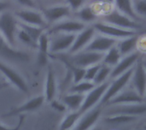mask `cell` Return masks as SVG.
<instances>
[{
    "label": "cell",
    "mask_w": 146,
    "mask_h": 130,
    "mask_svg": "<svg viewBox=\"0 0 146 130\" xmlns=\"http://www.w3.org/2000/svg\"><path fill=\"white\" fill-rule=\"evenodd\" d=\"M21 49L11 46L0 34V60L12 66L29 64L33 60V54Z\"/></svg>",
    "instance_id": "cell-1"
},
{
    "label": "cell",
    "mask_w": 146,
    "mask_h": 130,
    "mask_svg": "<svg viewBox=\"0 0 146 130\" xmlns=\"http://www.w3.org/2000/svg\"><path fill=\"white\" fill-rule=\"evenodd\" d=\"M100 20L122 29L138 32L140 33L146 32V23L138 21L114 9L107 14L102 16Z\"/></svg>",
    "instance_id": "cell-2"
},
{
    "label": "cell",
    "mask_w": 146,
    "mask_h": 130,
    "mask_svg": "<svg viewBox=\"0 0 146 130\" xmlns=\"http://www.w3.org/2000/svg\"><path fill=\"white\" fill-rule=\"evenodd\" d=\"M56 57L64 60L63 61L67 65L86 69L92 66L102 63L104 57V54L83 50L76 54H65L58 55Z\"/></svg>",
    "instance_id": "cell-3"
},
{
    "label": "cell",
    "mask_w": 146,
    "mask_h": 130,
    "mask_svg": "<svg viewBox=\"0 0 146 130\" xmlns=\"http://www.w3.org/2000/svg\"><path fill=\"white\" fill-rule=\"evenodd\" d=\"M18 29L19 21L14 14V9L0 14V34L11 46L15 48H17L15 37Z\"/></svg>",
    "instance_id": "cell-4"
},
{
    "label": "cell",
    "mask_w": 146,
    "mask_h": 130,
    "mask_svg": "<svg viewBox=\"0 0 146 130\" xmlns=\"http://www.w3.org/2000/svg\"><path fill=\"white\" fill-rule=\"evenodd\" d=\"M14 14L19 23L47 29L48 25L41 9L35 8H15Z\"/></svg>",
    "instance_id": "cell-5"
},
{
    "label": "cell",
    "mask_w": 146,
    "mask_h": 130,
    "mask_svg": "<svg viewBox=\"0 0 146 130\" xmlns=\"http://www.w3.org/2000/svg\"><path fill=\"white\" fill-rule=\"evenodd\" d=\"M50 35V56H58L68 54L70 50L76 34L54 33Z\"/></svg>",
    "instance_id": "cell-6"
},
{
    "label": "cell",
    "mask_w": 146,
    "mask_h": 130,
    "mask_svg": "<svg viewBox=\"0 0 146 130\" xmlns=\"http://www.w3.org/2000/svg\"><path fill=\"white\" fill-rule=\"evenodd\" d=\"M40 9L45 19L48 27L62 20L73 17L74 15V12L65 3L50 4Z\"/></svg>",
    "instance_id": "cell-7"
},
{
    "label": "cell",
    "mask_w": 146,
    "mask_h": 130,
    "mask_svg": "<svg viewBox=\"0 0 146 130\" xmlns=\"http://www.w3.org/2000/svg\"><path fill=\"white\" fill-rule=\"evenodd\" d=\"M127 115L140 118L146 115V101L138 104L108 106L104 108L103 116Z\"/></svg>",
    "instance_id": "cell-8"
},
{
    "label": "cell",
    "mask_w": 146,
    "mask_h": 130,
    "mask_svg": "<svg viewBox=\"0 0 146 130\" xmlns=\"http://www.w3.org/2000/svg\"><path fill=\"white\" fill-rule=\"evenodd\" d=\"M133 72V68L129 70L128 72H125L124 74L119 76L118 77L110 80L109 88L101 101L100 106H106L111 99H113L120 92H121L123 89H125L127 86H129Z\"/></svg>",
    "instance_id": "cell-9"
},
{
    "label": "cell",
    "mask_w": 146,
    "mask_h": 130,
    "mask_svg": "<svg viewBox=\"0 0 146 130\" xmlns=\"http://www.w3.org/2000/svg\"><path fill=\"white\" fill-rule=\"evenodd\" d=\"M0 74L17 89L23 93L28 92L27 83L23 76L14 67V66L0 60Z\"/></svg>",
    "instance_id": "cell-10"
},
{
    "label": "cell",
    "mask_w": 146,
    "mask_h": 130,
    "mask_svg": "<svg viewBox=\"0 0 146 130\" xmlns=\"http://www.w3.org/2000/svg\"><path fill=\"white\" fill-rule=\"evenodd\" d=\"M87 26L81 21L75 19L74 16L62 20L54 25L50 26L46 32L49 34L54 33H68V34H78L83 31Z\"/></svg>",
    "instance_id": "cell-11"
},
{
    "label": "cell",
    "mask_w": 146,
    "mask_h": 130,
    "mask_svg": "<svg viewBox=\"0 0 146 130\" xmlns=\"http://www.w3.org/2000/svg\"><path fill=\"white\" fill-rule=\"evenodd\" d=\"M92 26H94V28L96 29L98 33H100V34H103L109 37L114 38L117 41L129 37H133V36H135L138 34H141L140 32L122 29L118 26L103 22L101 20L98 21L97 23H95Z\"/></svg>",
    "instance_id": "cell-12"
},
{
    "label": "cell",
    "mask_w": 146,
    "mask_h": 130,
    "mask_svg": "<svg viewBox=\"0 0 146 130\" xmlns=\"http://www.w3.org/2000/svg\"><path fill=\"white\" fill-rule=\"evenodd\" d=\"M110 83V80L103 84L96 85L92 90H91L88 94L85 95L83 105L80 110V113L81 115L101 104V101L109 88Z\"/></svg>",
    "instance_id": "cell-13"
},
{
    "label": "cell",
    "mask_w": 146,
    "mask_h": 130,
    "mask_svg": "<svg viewBox=\"0 0 146 130\" xmlns=\"http://www.w3.org/2000/svg\"><path fill=\"white\" fill-rule=\"evenodd\" d=\"M104 107L98 106L81 115L76 126L73 130H91L95 127L103 117Z\"/></svg>",
    "instance_id": "cell-14"
},
{
    "label": "cell",
    "mask_w": 146,
    "mask_h": 130,
    "mask_svg": "<svg viewBox=\"0 0 146 130\" xmlns=\"http://www.w3.org/2000/svg\"><path fill=\"white\" fill-rule=\"evenodd\" d=\"M143 54L139 51H135L128 55L122 56L119 63L112 68V72L110 74V79H115L119 76L124 74L125 72H128L129 70L133 69L136 64L143 58Z\"/></svg>",
    "instance_id": "cell-15"
},
{
    "label": "cell",
    "mask_w": 146,
    "mask_h": 130,
    "mask_svg": "<svg viewBox=\"0 0 146 130\" xmlns=\"http://www.w3.org/2000/svg\"><path fill=\"white\" fill-rule=\"evenodd\" d=\"M146 100L139 95L130 85L125 89L120 92L116 96L111 99L109 103L105 106H118V105H129V104H138L145 102Z\"/></svg>",
    "instance_id": "cell-16"
},
{
    "label": "cell",
    "mask_w": 146,
    "mask_h": 130,
    "mask_svg": "<svg viewBox=\"0 0 146 130\" xmlns=\"http://www.w3.org/2000/svg\"><path fill=\"white\" fill-rule=\"evenodd\" d=\"M129 85L139 95L145 98L146 92V70L143 64V58L133 67V72Z\"/></svg>",
    "instance_id": "cell-17"
},
{
    "label": "cell",
    "mask_w": 146,
    "mask_h": 130,
    "mask_svg": "<svg viewBox=\"0 0 146 130\" xmlns=\"http://www.w3.org/2000/svg\"><path fill=\"white\" fill-rule=\"evenodd\" d=\"M96 34H97V31L94 28V26H87L83 31L76 34L74 42L70 50L68 51V54H73L85 50Z\"/></svg>",
    "instance_id": "cell-18"
},
{
    "label": "cell",
    "mask_w": 146,
    "mask_h": 130,
    "mask_svg": "<svg viewBox=\"0 0 146 130\" xmlns=\"http://www.w3.org/2000/svg\"><path fill=\"white\" fill-rule=\"evenodd\" d=\"M117 42L118 41L114 38L109 37L107 36L97 32V34L94 36L92 42L89 43V45L86 47L85 50L105 54L111 48L115 46Z\"/></svg>",
    "instance_id": "cell-19"
},
{
    "label": "cell",
    "mask_w": 146,
    "mask_h": 130,
    "mask_svg": "<svg viewBox=\"0 0 146 130\" xmlns=\"http://www.w3.org/2000/svg\"><path fill=\"white\" fill-rule=\"evenodd\" d=\"M73 16L86 26H92L100 20L99 14L97 13L91 3L74 12Z\"/></svg>",
    "instance_id": "cell-20"
},
{
    "label": "cell",
    "mask_w": 146,
    "mask_h": 130,
    "mask_svg": "<svg viewBox=\"0 0 146 130\" xmlns=\"http://www.w3.org/2000/svg\"><path fill=\"white\" fill-rule=\"evenodd\" d=\"M44 101H45V99H44V95H38L34 98L30 99L29 100H27V102H25L24 104H22L21 106L17 107L16 109L3 115V117H12V116H15V115H20V114L22 115V113L36 111L39 107L42 106V105L44 104Z\"/></svg>",
    "instance_id": "cell-21"
},
{
    "label": "cell",
    "mask_w": 146,
    "mask_h": 130,
    "mask_svg": "<svg viewBox=\"0 0 146 130\" xmlns=\"http://www.w3.org/2000/svg\"><path fill=\"white\" fill-rule=\"evenodd\" d=\"M57 92V83H56V77L55 74V71L49 66L46 77H45V83H44V96L45 101L51 102L55 100Z\"/></svg>",
    "instance_id": "cell-22"
},
{
    "label": "cell",
    "mask_w": 146,
    "mask_h": 130,
    "mask_svg": "<svg viewBox=\"0 0 146 130\" xmlns=\"http://www.w3.org/2000/svg\"><path fill=\"white\" fill-rule=\"evenodd\" d=\"M84 100L85 95L68 92L62 98V101L64 103L68 112H80Z\"/></svg>",
    "instance_id": "cell-23"
},
{
    "label": "cell",
    "mask_w": 146,
    "mask_h": 130,
    "mask_svg": "<svg viewBox=\"0 0 146 130\" xmlns=\"http://www.w3.org/2000/svg\"><path fill=\"white\" fill-rule=\"evenodd\" d=\"M139 118L127 116V115H112V116H103V125L107 126H122L134 123L139 120Z\"/></svg>",
    "instance_id": "cell-24"
},
{
    "label": "cell",
    "mask_w": 146,
    "mask_h": 130,
    "mask_svg": "<svg viewBox=\"0 0 146 130\" xmlns=\"http://www.w3.org/2000/svg\"><path fill=\"white\" fill-rule=\"evenodd\" d=\"M139 35L140 34H138V35H135L133 37H129L119 40L117 42L116 46L122 56L128 55V54L137 51L138 40H139Z\"/></svg>",
    "instance_id": "cell-25"
},
{
    "label": "cell",
    "mask_w": 146,
    "mask_h": 130,
    "mask_svg": "<svg viewBox=\"0 0 146 130\" xmlns=\"http://www.w3.org/2000/svg\"><path fill=\"white\" fill-rule=\"evenodd\" d=\"M115 9L119 12L138 20L144 22L136 14L133 8V0H115ZM145 23V22H144Z\"/></svg>",
    "instance_id": "cell-26"
},
{
    "label": "cell",
    "mask_w": 146,
    "mask_h": 130,
    "mask_svg": "<svg viewBox=\"0 0 146 130\" xmlns=\"http://www.w3.org/2000/svg\"><path fill=\"white\" fill-rule=\"evenodd\" d=\"M90 3L94 7L100 18L115 9V0H92Z\"/></svg>",
    "instance_id": "cell-27"
},
{
    "label": "cell",
    "mask_w": 146,
    "mask_h": 130,
    "mask_svg": "<svg viewBox=\"0 0 146 130\" xmlns=\"http://www.w3.org/2000/svg\"><path fill=\"white\" fill-rule=\"evenodd\" d=\"M81 114L80 112H69L65 115L60 124V130H73L76 126Z\"/></svg>",
    "instance_id": "cell-28"
},
{
    "label": "cell",
    "mask_w": 146,
    "mask_h": 130,
    "mask_svg": "<svg viewBox=\"0 0 146 130\" xmlns=\"http://www.w3.org/2000/svg\"><path fill=\"white\" fill-rule=\"evenodd\" d=\"M121 58H122V55L120 53L117 46L115 45L104 54V57L102 63L113 68L119 63Z\"/></svg>",
    "instance_id": "cell-29"
},
{
    "label": "cell",
    "mask_w": 146,
    "mask_h": 130,
    "mask_svg": "<svg viewBox=\"0 0 146 130\" xmlns=\"http://www.w3.org/2000/svg\"><path fill=\"white\" fill-rule=\"evenodd\" d=\"M96 84L93 82L90 81H81L78 83L72 84L69 87L68 93H75V94H80V95H86L91 90H92L95 88Z\"/></svg>",
    "instance_id": "cell-30"
},
{
    "label": "cell",
    "mask_w": 146,
    "mask_h": 130,
    "mask_svg": "<svg viewBox=\"0 0 146 130\" xmlns=\"http://www.w3.org/2000/svg\"><path fill=\"white\" fill-rule=\"evenodd\" d=\"M111 72H112V67L102 63L101 67H100L93 83L96 85H99V84H103V83L110 81Z\"/></svg>",
    "instance_id": "cell-31"
},
{
    "label": "cell",
    "mask_w": 146,
    "mask_h": 130,
    "mask_svg": "<svg viewBox=\"0 0 146 130\" xmlns=\"http://www.w3.org/2000/svg\"><path fill=\"white\" fill-rule=\"evenodd\" d=\"M49 50H50V35L45 30L37 42V52L50 55Z\"/></svg>",
    "instance_id": "cell-32"
},
{
    "label": "cell",
    "mask_w": 146,
    "mask_h": 130,
    "mask_svg": "<svg viewBox=\"0 0 146 130\" xmlns=\"http://www.w3.org/2000/svg\"><path fill=\"white\" fill-rule=\"evenodd\" d=\"M19 26L21 28H22L27 34H29L33 38V40L36 43L38 42V40L40 37V36L46 30L44 28H41V27H38V26H29V25H26V24H22V23H19Z\"/></svg>",
    "instance_id": "cell-33"
},
{
    "label": "cell",
    "mask_w": 146,
    "mask_h": 130,
    "mask_svg": "<svg viewBox=\"0 0 146 130\" xmlns=\"http://www.w3.org/2000/svg\"><path fill=\"white\" fill-rule=\"evenodd\" d=\"M133 8L136 14L146 23V0H133Z\"/></svg>",
    "instance_id": "cell-34"
},
{
    "label": "cell",
    "mask_w": 146,
    "mask_h": 130,
    "mask_svg": "<svg viewBox=\"0 0 146 130\" xmlns=\"http://www.w3.org/2000/svg\"><path fill=\"white\" fill-rule=\"evenodd\" d=\"M67 65V64H66ZM68 68L71 71L72 73V80H73V84L78 83L81 81L85 80V73H86V69L80 68V67H75L69 65H67Z\"/></svg>",
    "instance_id": "cell-35"
},
{
    "label": "cell",
    "mask_w": 146,
    "mask_h": 130,
    "mask_svg": "<svg viewBox=\"0 0 146 130\" xmlns=\"http://www.w3.org/2000/svg\"><path fill=\"white\" fill-rule=\"evenodd\" d=\"M15 8H35L39 9L37 0H11Z\"/></svg>",
    "instance_id": "cell-36"
},
{
    "label": "cell",
    "mask_w": 146,
    "mask_h": 130,
    "mask_svg": "<svg viewBox=\"0 0 146 130\" xmlns=\"http://www.w3.org/2000/svg\"><path fill=\"white\" fill-rule=\"evenodd\" d=\"M92 0H64V3L72 9L74 13L87 3H89Z\"/></svg>",
    "instance_id": "cell-37"
},
{
    "label": "cell",
    "mask_w": 146,
    "mask_h": 130,
    "mask_svg": "<svg viewBox=\"0 0 146 130\" xmlns=\"http://www.w3.org/2000/svg\"><path fill=\"white\" fill-rule=\"evenodd\" d=\"M102 63L100 64H97L94 66H92L86 69V73H85V80L86 81H90V82H93L100 67H101Z\"/></svg>",
    "instance_id": "cell-38"
},
{
    "label": "cell",
    "mask_w": 146,
    "mask_h": 130,
    "mask_svg": "<svg viewBox=\"0 0 146 130\" xmlns=\"http://www.w3.org/2000/svg\"><path fill=\"white\" fill-rule=\"evenodd\" d=\"M25 120V115H20L19 120L15 126H7L0 123V130H20Z\"/></svg>",
    "instance_id": "cell-39"
},
{
    "label": "cell",
    "mask_w": 146,
    "mask_h": 130,
    "mask_svg": "<svg viewBox=\"0 0 146 130\" xmlns=\"http://www.w3.org/2000/svg\"><path fill=\"white\" fill-rule=\"evenodd\" d=\"M137 50L139 51L144 56L146 55V32L139 35V40H138Z\"/></svg>",
    "instance_id": "cell-40"
},
{
    "label": "cell",
    "mask_w": 146,
    "mask_h": 130,
    "mask_svg": "<svg viewBox=\"0 0 146 130\" xmlns=\"http://www.w3.org/2000/svg\"><path fill=\"white\" fill-rule=\"evenodd\" d=\"M15 9V7L11 0H0V14Z\"/></svg>",
    "instance_id": "cell-41"
},
{
    "label": "cell",
    "mask_w": 146,
    "mask_h": 130,
    "mask_svg": "<svg viewBox=\"0 0 146 130\" xmlns=\"http://www.w3.org/2000/svg\"><path fill=\"white\" fill-rule=\"evenodd\" d=\"M50 105H51V107L54 109V110H56V111H57V112H66V111H68V109H67V107H66V106L64 105V103L62 101V100H53L51 102H50Z\"/></svg>",
    "instance_id": "cell-42"
},
{
    "label": "cell",
    "mask_w": 146,
    "mask_h": 130,
    "mask_svg": "<svg viewBox=\"0 0 146 130\" xmlns=\"http://www.w3.org/2000/svg\"><path fill=\"white\" fill-rule=\"evenodd\" d=\"M37 2H38V4L39 6V9H42V8L48 6V5H50V4L64 3V0H37Z\"/></svg>",
    "instance_id": "cell-43"
},
{
    "label": "cell",
    "mask_w": 146,
    "mask_h": 130,
    "mask_svg": "<svg viewBox=\"0 0 146 130\" xmlns=\"http://www.w3.org/2000/svg\"><path fill=\"white\" fill-rule=\"evenodd\" d=\"M91 130H105V129H104V126L103 125V123H98L95 127H93V128H92Z\"/></svg>",
    "instance_id": "cell-44"
},
{
    "label": "cell",
    "mask_w": 146,
    "mask_h": 130,
    "mask_svg": "<svg viewBox=\"0 0 146 130\" xmlns=\"http://www.w3.org/2000/svg\"><path fill=\"white\" fill-rule=\"evenodd\" d=\"M143 64H144V66H145V70H146V57L145 56H144V57H143Z\"/></svg>",
    "instance_id": "cell-45"
},
{
    "label": "cell",
    "mask_w": 146,
    "mask_h": 130,
    "mask_svg": "<svg viewBox=\"0 0 146 130\" xmlns=\"http://www.w3.org/2000/svg\"><path fill=\"white\" fill-rule=\"evenodd\" d=\"M143 129H144V130H146V124H145V125H144Z\"/></svg>",
    "instance_id": "cell-46"
},
{
    "label": "cell",
    "mask_w": 146,
    "mask_h": 130,
    "mask_svg": "<svg viewBox=\"0 0 146 130\" xmlns=\"http://www.w3.org/2000/svg\"><path fill=\"white\" fill-rule=\"evenodd\" d=\"M145 100H146V92H145Z\"/></svg>",
    "instance_id": "cell-47"
},
{
    "label": "cell",
    "mask_w": 146,
    "mask_h": 130,
    "mask_svg": "<svg viewBox=\"0 0 146 130\" xmlns=\"http://www.w3.org/2000/svg\"><path fill=\"white\" fill-rule=\"evenodd\" d=\"M145 57H146V55H145Z\"/></svg>",
    "instance_id": "cell-48"
}]
</instances>
